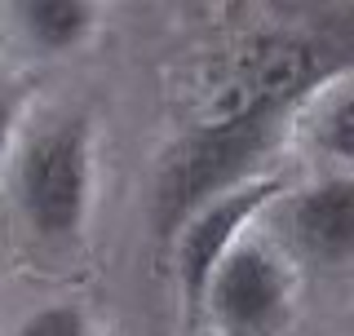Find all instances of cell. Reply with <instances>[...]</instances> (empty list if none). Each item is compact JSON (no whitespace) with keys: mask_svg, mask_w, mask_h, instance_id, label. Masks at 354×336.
I'll return each instance as SVG.
<instances>
[{"mask_svg":"<svg viewBox=\"0 0 354 336\" xmlns=\"http://www.w3.org/2000/svg\"><path fill=\"white\" fill-rule=\"evenodd\" d=\"M319 75L306 49H288L257 71V88L239 97L226 115L204 120L169 151L160 177H155V234L164 243L177 239V230L195 217L204 204H213L226 190L257 182V168L279 147L288 115L297 111L301 93Z\"/></svg>","mask_w":354,"mask_h":336,"instance_id":"6da1fadb","label":"cell"},{"mask_svg":"<svg viewBox=\"0 0 354 336\" xmlns=\"http://www.w3.org/2000/svg\"><path fill=\"white\" fill-rule=\"evenodd\" d=\"M14 199L27 230L44 243H71L93 199V124L62 115L36 129L14 160Z\"/></svg>","mask_w":354,"mask_h":336,"instance_id":"7a4b0ae2","label":"cell"},{"mask_svg":"<svg viewBox=\"0 0 354 336\" xmlns=\"http://www.w3.org/2000/svg\"><path fill=\"white\" fill-rule=\"evenodd\" d=\"M292 270L283 252L257 234H243L217 265L204 297V315L221 336H279L292 319Z\"/></svg>","mask_w":354,"mask_h":336,"instance_id":"3957f363","label":"cell"},{"mask_svg":"<svg viewBox=\"0 0 354 336\" xmlns=\"http://www.w3.org/2000/svg\"><path fill=\"white\" fill-rule=\"evenodd\" d=\"M279 190H283L279 177H257V182H248L239 190L217 195L213 204H204L182 230H177L173 270H177V288H182V301H186V315L191 319L204 315L208 283H213L217 265L226 261V252L248 234V226L266 208L279 204Z\"/></svg>","mask_w":354,"mask_h":336,"instance_id":"277c9868","label":"cell"},{"mask_svg":"<svg viewBox=\"0 0 354 336\" xmlns=\"http://www.w3.org/2000/svg\"><path fill=\"white\" fill-rule=\"evenodd\" d=\"M279 239L301 265L341 274L354 270V177H319L283 199Z\"/></svg>","mask_w":354,"mask_h":336,"instance_id":"5b68a950","label":"cell"},{"mask_svg":"<svg viewBox=\"0 0 354 336\" xmlns=\"http://www.w3.org/2000/svg\"><path fill=\"white\" fill-rule=\"evenodd\" d=\"M14 18L27 31V40L49 53L75 49L88 36V27H93V9L75 5V0H27V5L14 9Z\"/></svg>","mask_w":354,"mask_h":336,"instance_id":"8992f818","label":"cell"},{"mask_svg":"<svg viewBox=\"0 0 354 336\" xmlns=\"http://www.w3.org/2000/svg\"><path fill=\"white\" fill-rule=\"evenodd\" d=\"M315 142H319V151H324V155H332V160L354 164V88H350V93H341L337 102L324 111Z\"/></svg>","mask_w":354,"mask_h":336,"instance_id":"52a82bcc","label":"cell"},{"mask_svg":"<svg viewBox=\"0 0 354 336\" xmlns=\"http://www.w3.org/2000/svg\"><path fill=\"white\" fill-rule=\"evenodd\" d=\"M14 336H88V315L80 306H44L22 319Z\"/></svg>","mask_w":354,"mask_h":336,"instance_id":"ba28073f","label":"cell"},{"mask_svg":"<svg viewBox=\"0 0 354 336\" xmlns=\"http://www.w3.org/2000/svg\"><path fill=\"white\" fill-rule=\"evenodd\" d=\"M18 111H22V97H18V88L0 84V160H5V151H9V138H14Z\"/></svg>","mask_w":354,"mask_h":336,"instance_id":"9c48e42d","label":"cell"}]
</instances>
